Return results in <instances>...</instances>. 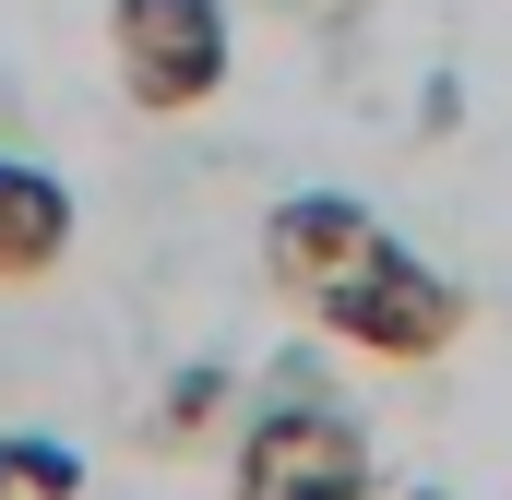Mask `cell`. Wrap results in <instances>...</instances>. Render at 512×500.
<instances>
[{
  "mask_svg": "<svg viewBox=\"0 0 512 500\" xmlns=\"http://www.w3.org/2000/svg\"><path fill=\"white\" fill-rule=\"evenodd\" d=\"M60 250H72V191L36 155H0V286L60 274Z\"/></svg>",
  "mask_w": 512,
  "mask_h": 500,
  "instance_id": "obj_5",
  "label": "cell"
},
{
  "mask_svg": "<svg viewBox=\"0 0 512 500\" xmlns=\"http://www.w3.org/2000/svg\"><path fill=\"white\" fill-rule=\"evenodd\" d=\"M0 500H12V453H0Z\"/></svg>",
  "mask_w": 512,
  "mask_h": 500,
  "instance_id": "obj_8",
  "label": "cell"
},
{
  "mask_svg": "<svg viewBox=\"0 0 512 500\" xmlns=\"http://www.w3.org/2000/svg\"><path fill=\"white\" fill-rule=\"evenodd\" d=\"M417 500H441V489H417Z\"/></svg>",
  "mask_w": 512,
  "mask_h": 500,
  "instance_id": "obj_9",
  "label": "cell"
},
{
  "mask_svg": "<svg viewBox=\"0 0 512 500\" xmlns=\"http://www.w3.org/2000/svg\"><path fill=\"white\" fill-rule=\"evenodd\" d=\"M370 239H382V227H370V203H346V191H286V203L262 215V262H274L286 298H322Z\"/></svg>",
  "mask_w": 512,
  "mask_h": 500,
  "instance_id": "obj_4",
  "label": "cell"
},
{
  "mask_svg": "<svg viewBox=\"0 0 512 500\" xmlns=\"http://www.w3.org/2000/svg\"><path fill=\"white\" fill-rule=\"evenodd\" d=\"M334 346H358V358H382V370H429V358H453L465 346V322H477V298L453 286V274H429L417 250L370 239L322 298H298Z\"/></svg>",
  "mask_w": 512,
  "mask_h": 500,
  "instance_id": "obj_1",
  "label": "cell"
},
{
  "mask_svg": "<svg viewBox=\"0 0 512 500\" xmlns=\"http://www.w3.org/2000/svg\"><path fill=\"white\" fill-rule=\"evenodd\" d=\"M108 60L143 120H191L227 84V0H108Z\"/></svg>",
  "mask_w": 512,
  "mask_h": 500,
  "instance_id": "obj_2",
  "label": "cell"
},
{
  "mask_svg": "<svg viewBox=\"0 0 512 500\" xmlns=\"http://www.w3.org/2000/svg\"><path fill=\"white\" fill-rule=\"evenodd\" d=\"M0 453H12V489H24V500H84V465H72L60 441H36V429H12Z\"/></svg>",
  "mask_w": 512,
  "mask_h": 500,
  "instance_id": "obj_7",
  "label": "cell"
},
{
  "mask_svg": "<svg viewBox=\"0 0 512 500\" xmlns=\"http://www.w3.org/2000/svg\"><path fill=\"white\" fill-rule=\"evenodd\" d=\"M215 405H227V370H179V381H167V405H155V441H143V453H203Z\"/></svg>",
  "mask_w": 512,
  "mask_h": 500,
  "instance_id": "obj_6",
  "label": "cell"
},
{
  "mask_svg": "<svg viewBox=\"0 0 512 500\" xmlns=\"http://www.w3.org/2000/svg\"><path fill=\"white\" fill-rule=\"evenodd\" d=\"M227 500H382L370 477V441L322 405H274L262 429H239V477Z\"/></svg>",
  "mask_w": 512,
  "mask_h": 500,
  "instance_id": "obj_3",
  "label": "cell"
}]
</instances>
